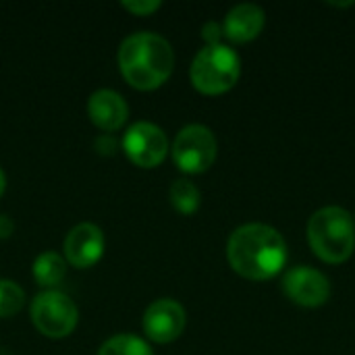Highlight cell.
I'll use <instances>...</instances> for the list:
<instances>
[{"mask_svg":"<svg viewBox=\"0 0 355 355\" xmlns=\"http://www.w3.org/2000/svg\"><path fill=\"white\" fill-rule=\"evenodd\" d=\"M287 243L283 235L264 223L237 227L227 241L231 268L248 281H268L287 264Z\"/></svg>","mask_w":355,"mask_h":355,"instance_id":"6da1fadb","label":"cell"},{"mask_svg":"<svg viewBox=\"0 0 355 355\" xmlns=\"http://www.w3.org/2000/svg\"><path fill=\"white\" fill-rule=\"evenodd\" d=\"M119 67L129 85L150 92L171 77L175 52L166 37L152 31H139L123 40L119 48Z\"/></svg>","mask_w":355,"mask_h":355,"instance_id":"7a4b0ae2","label":"cell"},{"mask_svg":"<svg viewBox=\"0 0 355 355\" xmlns=\"http://www.w3.org/2000/svg\"><path fill=\"white\" fill-rule=\"evenodd\" d=\"M308 241L314 254L329 264L349 260L355 250L354 214L341 206L316 210L308 220Z\"/></svg>","mask_w":355,"mask_h":355,"instance_id":"3957f363","label":"cell"},{"mask_svg":"<svg viewBox=\"0 0 355 355\" xmlns=\"http://www.w3.org/2000/svg\"><path fill=\"white\" fill-rule=\"evenodd\" d=\"M239 75H241L239 54L227 44L204 46L196 54L189 67V77L193 87L206 96H218L229 92L237 83Z\"/></svg>","mask_w":355,"mask_h":355,"instance_id":"277c9868","label":"cell"},{"mask_svg":"<svg viewBox=\"0 0 355 355\" xmlns=\"http://www.w3.org/2000/svg\"><path fill=\"white\" fill-rule=\"evenodd\" d=\"M79 320V310L69 295L56 289L42 291L31 304L33 327L50 339L69 337Z\"/></svg>","mask_w":355,"mask_h":355,"instance_id":"5b68a950","label":"cell"},{"mask_svg":"<svg viewBox=\"0 0 355 355\" xmlns=\"http://www.w3.org/2000/svg\"><path fill=\"white\" fill-rule=\"evenodd\" d=\"M173 160L175 164L189 175L206 173L216 160V137L206 125H187L183 127L173 141Z\"/></svg>","mask_w":355,"mask_h":355,"instance_id":"8992f818","label":"cell"},{"mask_svg":"<svg viewBox=\"0 0 355 355\" xmlns=\"http://www.w3.org/2000/svg\"><path fill=\"white\" fill-rule=\"evenodd\" d=\"M123 150L135 166L154 168L168 154V137L158 125L139 121L127 129L123 137Z\"/></svg>","mask_w":355,"mask_h":355,"instance_id":"52a82bcc","label":"cell"},{"mask_svg":"<svg viewBox=\"0 0 355 355\" xmlns=\"http://www.w3.org/2000/svg\"><path fill=\"white\" fill-rule=\"evenodd\" d=\"M283 291L291 302L304 308H318L329 302L331 283L324 272L312 266H293L283 279Z\"/></svg>","mask_w":355,"mask_h":355,"instance_id":"ba28073f","label":"cell"},{"mask_svg":"<svg viewBox=\"0 0 355 355\" xmlns=\"http://www.w3.org/2000/svg\"><path fill=\"white\" fill-rule=\"evenodd\" d=\"M185 308L175 300H156L144 314V331L154 343H171L185 331Z\"/></svg>","mask_w":355,"mask_h":355,"instance_id":"9c48e42d","label":"cell"},{"mask_svg":"<svg viewBox=\"0 0 355 355\" xmlns=\"http://www.w3.org/2000/svg\"><path fill=\"white\" fill-rule=\"evenodd\" d=\"M104 254V233L92 223H81L73 227L64 237L67 262L75 268L94 266Z\"/></svg>","mask_w":355,"mask_h":355,"instance_id":"30bf717a","label":"cell"},{"mask_svg":"<svg viewBox=\"0 0 355 355\" xmlns=\"http://www.w3.org/2000/svg\"><path fill=\"white\" fill-rule=\"evenodd\" d=\"M264 8L254 2H241L233 6L223 23V33L235 44H245L258 37L264 29Z\"/></svg>","mask_w":355,"mask_h":355,"instance_id":"8fae6325","label":"cell"},{"mask_svg":"<svg viewBox=\"0 0 355 355\" xmlns=\"http://www.w3.org/2000/svg\"><path fill=\"white\" fill-rule=\"evenodd\" d=\"M87 114L92 123L102 131H116L125 125L129 106L121 94L112 89H98L87 100Z\"/></svg>","mask_w":355,"mask_h":355,"instance_id":"7c38bea8","label":"cell"},{"mask_svg":"<svg viewBox=\"0 0 355 355\" xmlns=\"http://www.w3.org/2000/svg\"><path fill=\"white\" fill-rule=\"evenodd\" d=\"M31 272L37 281V285L42 287H56L64 275H67V262L60 254L56 252H44L35 258L33 266H31Z\"/></svg>","mask_w":355,"mask_h":355,"instance_id":"4fadbf2b","label":"cell"},{"mask_svg":"<svg viewBox=\"0 0 355 355\" xmlns=\"http://www.w3.org/2000/svg\"><path fill=\"white\" fill-rule=\"evenodd\" d=\"M168 196H171V204L181 214H193L200 208V202H202L200 189L191 181H187V179L173 181Z\"/></svg>","mask_w":355,"mask_h":355,"instance_id":"5bb4252c","label":"cell"},{"mask_svg":"<svg viewBox=\"0 0 355 355\" xmlns=\"http://www.w3.org/2000/svg\"><path fill=\"white\" fill-rule=\"evenodd\" d=\"M98 355H154L150 345L135 337V335H116L110 337L102 347Z\"/></svg>","mask_w":355,"mask_h":355,"instance_id":"9a60e30c","label":"cell"},{"mask_svg":"<svg viewBox=\"0 0 355 355\" xmlns=\"http://www.w3.org/2000/svg\"><path fill=\"white\" fill-rule=\"evenodd\" d=\"M25 306V291L8 279H0V318L15 316Z\"/></svg>","mask_w":355,"mask_h":355,"instance_id":"2e32d148","label":"cell"},{"mask_svg":"<svg viewBox=\"0 0 355 355\" xmlns=\"http://www.w3.org/2000/svg\"><path fill=\"white\" fill-rule=\"evenodd\" d=\"M160 6H162L160 0H125V2H123V8H127L129 12L139 15V17L152 15V12L158 10Z\"/></svg>","mask_w":355,"mask_h":355,"instance_id":"e0dca14e","label":"cell"},{"mask_svg":"<svg viewBox=\"0 0 355 355\" xmlns=\"http://www.w3.org/2000/svg\"><path fill=\"white\" fill-rule=\"evenodd\" d=\"M223 25L216 23V21H208L204 27H202V37L206 42V46H216V44H223Z\"/></svg>","mask_w":355,"mask_h":355,"instance_id":"ac0fdd59","label":"cell"},{"mask_svg":"<svg viewBox=\"0 0 355 355\" xmlns=\"http://www.w3.org/2000/svg\"><path fill=\"white\" fill-rule=\"evenodd\" d=\"M12 229H15V223H12L6 214H0V239L10 237Z\"/></svg>","mask_w":355,"mask_h":355,"instance_id":"d6986e66","label":"cell"},{"mask_svg":"<svg viewBox=\"0 0 355 355\" xmlns=\"http://www.w3.org/2000/svg\"><path fill=\"white\" fill-rule=\"evenodd\" d=\"M4 187H6V177H4V171L0 168V196L4 193Z\"/></svg>","mask_w":355,"mask_h":355,"instance_id":"ffe728a7","label":"cell"},{"mask_svg":"<svg viewBox=\"0 0 355 355\" xmlns=\"http://www.w3.org/2000/svg\"><path fill=\"white\" fill-rule=\"evenodd\" d=\"M354 223H355V214H354Z\"/></svg>","mask_w":355,"mask_h":355,"instance_id":"44dd1931","label":"cell"}]
</instances>
